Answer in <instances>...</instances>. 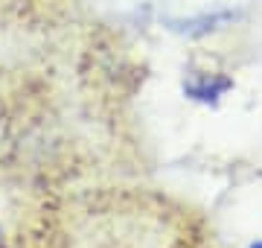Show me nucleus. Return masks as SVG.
<instances>
[{
    "mask_svg": "<svg viewBox=\"0 0 262 248\" xmlns=\"http://www.w3.org/2000/svg\"><path fill=\"white\" fill-rule=\"evenodd\" d=\"M227 85H230L227 79H219V82L213 85V79L201 76V79H195V82H189L187 91L195 96V99H215V96L222 94V91H227Z\"/></svg>",
    "mask_w": 262,
    "mask_h": 248,
    "instance_id": "nucleus-1",
    "label": "nucleus"
},
{
    "mask_svg": "<svg viewBox=\"0 0 262 248\" xmlns=\"http://www.w3.org/2000/svg\"><path fill=\"white\" fill-rule=\"evenodd\" d=\"M251 248H262V242H253V245Z\"/></svg>",
    "mask_w": 262,
    "mask_h": 248,
    "instance_id": "nucleus-2",
    "label": "nucleus"
}]
</instances>
